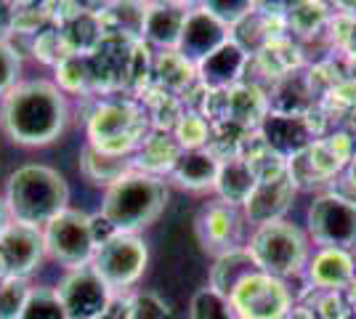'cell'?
Returning a JSON list of instances; mask_svg holds the SVG:
<instances>
[{"mask_svg": "<svg viewBox=\"0 0 356 319\" xmlns=\"http://www.w3.org/2000/svg\"><path fill=\"white\" fill-rule=\"evenodd\" d=\"M218 167H221V157H216L210 149H189V152L178 154L176 165L170 167V179L181 189L208 192L216 186Z\"/></svg>", "mask_w": 356, "mask_h": 319, "instance_id": "obj_20", "label": "cell"}, {"mask_svg": "<svg viewBox=\"0 0 356 319\" xmlns=\"http://www.w3.org/2000/svg\"><path fill=\"white\" fill-rule=\"evenodd\" d=\"M346 290H348V301H351V306H354V311H356V277H354V282H351Z\"/></svg>", "mask_w": 356, "mask_h": 319, "instance_id": "obj_35", "label": "cell"}, {"mask_svg": "<svg viewBox=\"0 0 356 319\" xmlns=\"http://www.w3.org/2000/svg\"><path fill=\"white\" fill-rule=\"evenodd\" d=\"M131 293H125V295H112V301L106 306V311L102 314V319H131Z\"/></svg>", "mask_w": 356, "mask_h": 319, "instance_id": "obj_32", "label": "cell"}, {"mask_svg": "<svg viewBox=\"0 0 356 319\" xmlns=\"http://www.w3.org/2000/svg\"><path fill=\"white\" fill-rule=\"evenodd\" d=\"M306 279L319 290H341L348 288L356 277V259L354 253L335 250V247H316L309 266H306Z\"/></svg>", "mask_w": 356, "mask_h": 319, "instance_id": "obj_18", "label": "cell"}, {"mask_svg": "<svg viewBox=\"0 0 356 319\" xmlns=\"http://www.w3.org/2000/svg\"><path fill=\"white\" fill-rule=\"evenodd\" d=\"M189 319H239L229 298L210 288L197 290L189 301Z\"/></svg>", "mask_w": 356, "mask_h": 319, "instance_id": "obj_23", "label": "cell"}, {"mask_svg": "<svg viewBox=\"0 0 356 319\" xmlns=\"http://www.w3.org/2000/svg\"><path fill=\"white\" fill-rule=\"evenodd\" d=\"M287 319H316V314L309 306H293V311L287 314Z\"/></svg>", "mask_w": 356, "mask_h": 319, "instance_id": "obj_33", "label": "cell"}, {"mask_svg": "<svg viewBox=\"0 0 356 319\" xmlns=\"http://www.w3.org/2000/svg\"><path fill=\"white\" fill-rule=\"evenodd\" d=\"M16 19H19V11L14 3L0 0V43H8V38L16 32Z\"/></svg>", "mask_w": 356, "mask_h": 319, "instance_id": "obj_31", "label": "cell"}, {"mask_svg": "<svg viewBox=\"0 0 356 319\" xmlns=\"http://www.w3.org/2000/svg\"><path fill=\"white\" fill-rule=\"evenodd\" d=\"M309 243H312L309 234L298 224L280 218V221L252 229L245 247L261 272L280 277V279H290L306 272L309 259H312Z\"/></svg>", "mask_w": 356, "mask_h": 319, "instance_id": "obj_4", "label": "cell"}, {"mask_svg": "<svg viewBox=\"0 0 356 319\" xmlns=\"http://www.w3.org/2000/svg\"><path fill=\"white\" fill-rule=\"evenodd\" d=\"M232 40V30H226L216 16H210L202 6H194L189 8V16H186V24H184V32H181V40H178V54L189 64H200L202 59H208L213 51Z\"/></svg>", "mask_w": 356, "mask_h": 319, "instance_id": "obj_14", "label": "cell"}, {"mask_svg": "<svg viewBox=\"0 0 356 319\" xmlns=\"http://www.w3.org/2000/svg\"><path fill=\"white\" fill-rule=\"evenodd\" d=\"M136 165L131 163V157H118V154H106L96 147L86 144L83 147V157H80V173L88 179V183L104 186L109 189L112 183H118L122 176H128Z\"/></svg>", "mask_w": 356, "mask_h": 319, "instance_id": "obj_21", "label": "cell"}, {"mask_svg": "<svg viewBox=\"0 0 356 319\" xmlns=\"http://www.w3.org/2000/svg\"><path fill=\"white\" fill-rule=\"evenodd\" d=\"M19 319H67L54 288H32L30 301Z\"/></svg>", "mask_w": 356, "mask_h": 319, "instance_id": "obj_26", "label": "cell"}, {"mask_svg": "<svg viewBox=\"0 0 356 319\" xmlns=\"http://www.w3.org/2000/svg\"><path fill=\"white\" fill-rule=\"evenodd\" d=\"M252 272H258V266H255V261L250 259L248 247L229 250V253H223V256H216V261H213L210 277H208V288L216 290V293H221L223 298H229V293Z\"/></svg>", "mask_w": 356, "mask_h": 319, "instance_id": "obj_22", "label": "cell"}, {"mask_svg": "<svg viewBox=\"0 0 356 319\" xmlns=\"http://www.w3.org/2000/svg\"><path fill=\"white\" fill-rule=\"evenodd\" d=\"M173 138L178 141L181 152L189 149H208L210 141V125L202 115H181L173 128Z\"/></svg>", "mask_w": 356, "mask_h": 319, "instance_id": "obj_24", "label": "cell"}, {"mask_svg": "<svg viewBox=\"0 0 356 319\" xmlns=\"http://www.w3.org/2000/svg\"><path fill=\"white\" fill-rule=\"evenodd\" d=\"M88 144L106 154L128 157L131 149L144 144L138 138V115L128 104H104L88 120Z\"/></svg>", "mask_w": 356, "mask_h": 319, "instance_id": "obj_9", "label": "cell"}, {"mask_svg": "<svg viewBox=\"0 0 356 319\" xmlns=\"http://www.w3.org/2000/svg\"><path fill=\"white\" fill-rule=\"evenodd\" d=\"M30 282L27 279H14L6 277L0 279V319H19L24 306L30 301Z\"/></svg>", "mask_w": 356, "mask_h": 319, "instance_id": "obj_25", "label": "cell"}, {"mask_svg": "<svg viewBox=\"0 0 356 319\" xmlns=\"http://www.w3.org/2000/svg\"><path fill=\"white\" fill-rule=\"evenodd\" d=\"M255 186H258V173L245 157H226V160H221L218 179H216V186H213V192L218 195L221 202L242 211L248 205V199L252 197Z\"/></svg>", "mask_w": 356, "mask_h": 319, "instance_id": "obj_19", "label": "cell"}, {"mask_svg": "<svg viewBox=\"0 0 356 319\" xmlns=\"http://www.w3.org/2000/svg\"><path fill=\"white\" fill-rule=\"evenodd\" d=\"M22 75V59L11 43H0V99L19 85Z\"/></svg>", "mask_w": 356, "mask_h": 319, "instance_id": "obj_30", "label": "cell"}, {"mask_svg": "<svg viewBox=\"0 0 356 319\" xmlns=\"http://www.w3.org/2000/svg\"><path fill=\"white\" fill-rule=\"evenodd\" d=\"M197 237L200 245L210 250L213 256H223L229 250L245 247L248 237H245V213L239 208H232L221 199L208 202L200 215H197Z\"/></svg>", "mask_w": 356, "mask_h": 319, "instance_id": "obj_11", "label": "cell"}, {"mask_svg": "<svg viewBox=\"0 0 356 319\" xmlns=\"http://www.w3.org/2000/svg\"><path fill=\"white\" fill-rule=\"evenodd\" d=\"M45 259V243L40 229L8 224L0 234V266L6 277L27 279Z\"/></svg>", "mask_w": 356, "mask_h": 319, "instance_id": "obj_12", "label": "cell"}, {"mask_svg": "<svg viewBox=\"0 0 356 319\" xmlns=\"http://www.w3.org/2000/svg\"><path fill=\"white\" fill-rule=\"evenodd\" d=\"M200 6L210 16H216L226 30H237L255 8V3H250V0H208V3H200Z\"/></svg>", "mask_w": 356, "mask_h": 319, "instance_id": "obj_27", "label": "cell"}, {"mask_svg": "<svg viewBox=\"0 0 356 319\" xmlns=\"http://www.w3.org/2000/svg\"><path fill=\"white\" fill-rule=\"evenodd\" d=\"M131 319H173V311L165 304V298L152 290H136L131 293Z\"/></svg>", "mask_w": 356, "mask_h": 319, "instance_id": "obj_28", "label": "cell"}, {"mask_svg": "<svg viewBox=\"0 0 356 319\" xmlns=\"http://www.w3.org/2000/svg\"><path fill=\"white\" fill-rule=\"evenodd\" d=\"M168 199L170 192L160 176L131 170L118 183L104 189L99 215L118 234H138L163 215Z\"/></svg>", "mask_w": 356, "mask_h": 319, "instance_id": "obj_3", "label": "cell"}, {"mask_svg": "<svg viewBox=\"0 0 356 319\" xmlns=\"http://www.w3.org/2000/svg\"><path fill=\"white\" fill-rule=\"evenodd\" d=\"M3 202L11 224L43 231L56 215L70 208V183L56 167L27 163L8 176Z\"/></svg>", "mask_w": 356, "mask_h": 319, "instance_id": "obj_2", "label": "cell"}, {"mask_svg": "<svg viewBox=\"0 0 356 319\" xmlns=\"http://www.w3.org/2000/svg\"><path fill=\"white\" fill-rule=\"evenodd\" d=\"M290 27L300 35H309L319 27V22L325 19V6L322 3H296V6H290Z\"/></svg>", "mask_w": 356, "mask_h": 319, "instance_id": "obj_29", "label": "cell"}, {"mask_svg": "<svg viewBox=\"0 0 356 319\" xmlns=\"http://www.w3.org/2000/svg\"><path fill=\"white\" fill-rule=\"evenodd\" d=\"M54 290H56V298H59L67 319H102L112 295H115L93 274L90 266L64 272V277Z\"/></svg>", "mask_w": 356, "mask_h": 319, "instance_id": "obj_10", "label": "cell"}, {"mask_svg": "<svg viewBox=\"0 0 356 319\" xmlns=\"http://www.w3.org/2000/svg\"><path fill=\"white\" fill-rule=\"evenodd\" d=\"M229 304L239 319H287L296 306L287 279L271 277L261 269L248 274L229 293Z\"/></svg>", "mask_w": 356, "mask_h": 319, "instance_id": "obj_8", "label": "cell"}, {"mask_svg": "<svg viewBox=\"0 0 356 319\" xmlns=\"http://www.w3.org/2000/svg\"><path fill=\"white\" fill-rule=\"evenodd\" d=\"M43 243L45 259L59 263L64 272L90 266L93 253L99 247L93 231V215L67 208L43 229Z\"/></svg>", "mask_w": 356, "mask_h": 319, "instance_id": "obj_6", "label": "cell"}, {"mask_svg": "<svg viewBox=\"0 0 356 319\" xmlns=\"http://www.w3.org/2000/svg\"><path fill=\"white\" fill-rule=\"evenodd\" d=\"M8 224H11V215H8V211H6V202H3V197H0V234L8 229Z\"/></svg>", "mask_w": 356, "mask_h": 319, "instance_id": "obj_34", "label": "cell"}, {"mask_svg": "<svg viewBox=\"0 0 356 319\" xmlns=\"http://www.w3.org/2000/svg\"><path fill=\"white\" fill-rule=\"evenodd\" d=\"M149 263V247L138 234H112L96 247L90 269L115 295H125L141 282Z\"/></svg>", "mask_w": 356, "mask_h": 319, "instance_id": "obj_5", "label": "cell"}, {"mask_svg": "<svg viewBox=\"0 0 356 319\" xmlns=\"http://www.w3.org/2000/svg\"><path fill=\"white\" fill-rule=\"evenodd\" d=\"M293 197H296V181L287 173V167L280 170V173L264 176V179H258V186H255L252 197L242 208L245 221L252 229L271 224V221H280V218H284V213L290 208Z\"/></svg>", "mask_w": 356, "mask_h": 319, "instance_id": "obj_13", "label": "cell"}, {"mask_svg": "<svg viewBox=\"0 0 356 319\" xmlns=\"http://www.w3.org/2000/svg\"><path fill=\"white\" fill-rule=\"evenodd\" d=\"M248 48L242 46L239 40H226L218 51H213L208 59H202L194 67L197 80L208 88V91H232L237 88L242 72L248 67Z\"/></svg>", "mask_w": 356, "mask_h": 319, "instance_id": "obj_16", "label": "cell"}, {"mask_svg": "<svg viewBox=\"0 0 356 319\" xmlns=\"http://www.w3.org/2000/svg\"><path fill=\"white\" fill-rule=\"evenodd\" d=\"M306 234L316 247L356 253V202L335 192L314 197L306 211Z\"/></svg>", "mask_w": 356, "mask_h": 319, "instance_id": "obj_7", "label": "cell"}, {"mask_svg": "<svg viewBox=\"0 0 356 319\" xmlns=\"http://www.w3.org/2000/svg\"><path fill=\"white\" fill-rule=\"evenodd\" d=\"M261 136L266 141L268 152L282 163L296 160L298 154H303L314 144L306 120L293 112H268L261 122Z\"/></svg>", "mask_w": 356, "mask_h": 319, "instance_id": "obj_15", "label": "cell"}, {"mask_svg": "<svg viewBox=\"0 0 356 319\" xmlns=\"http://www.w3.org/2000/svg\"><path fill=\"white\" fill-rule=\"evenodd\" d=\"M186 16H189V8L181 3H152V6H144V11H141L138 32L147 43L160 48V54L176 51Z\"/></svg>", "mask_w": 356, "mask_h": 319, "instance_id": "obj_17", "label": "cell"}, {"mask_svg": "<svg viewBox=\"0 0 356 319\" xmlns=\"http://www.w3.org/2000/svg\"><path fill=\"white\" fill-rule=\"evenodd\" d=\"M70 122V99L54 80H19L0 99V131L16 147L54 144Z\"/></svg>", "mask_w": 356, "mask_h": 319, "instance_id": "obj_1", "label": "cell"}]
</instances>
